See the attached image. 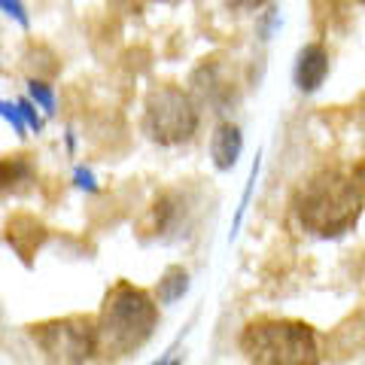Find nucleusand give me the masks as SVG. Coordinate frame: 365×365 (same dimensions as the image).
<instances>
[{
  "label": "nucleus",
  "instance_id": "1",
  "mask_svg": "<svg viewBox=\"0 0 365 365\" xmlns=\"http://www.w3.org/2000/svg\"><path fill=\"white\" fill-rule=\"evenodd\" d=\"M365 207L362 180L341 168H319L292 198V210L304 232L317 237H341L350 232Z\"/></svg>",
  "mask_w": 365,
  "mask_h": 365
},
{
  "label": "nucleus",
  "instance_id": "2",
  "mask_svg": "<svg viewBox=\"0 0 365 365\" xmlns=\"http://www.w3.org/2000/svg\"><path fill=\"white\" fill-rule=\"evenodd\" d=\"M98 353L122 359L140 350L158 329V304L146 289L116 280L98 311Z\"/></svg>",
  "mask_w": 365,
  "mask_h": 365
},
{
  "label": "nucleus",
  "instance_id": "3",
  "mask_svg": "<svg viewBox=\"0 0 365 365\" xmlns=\"http://www.w3.org/2000/svg\"><path fill=\"white\" fill-rule=\"evenodd\" d=\"M244 359L250 365H319L323 350H319L317 329L304 319L289 317H256L244 326L237 338Z\"/></svg>",
  "mask_w": 365,
  "mask_h": 365
},
{
  "label": "nucleus",
  "instance_id": "4",
  "mask_svg": "<svg viewBox=\"0 0 365 365\" xmlns=\"http://www.w3.org/2000/svg\"><path fill=\"white\" fill-rule=\"evenodd\" d=\"M198 125H201L198 107L186 88L174 83L150 88V95L143 101V131L150 140L162 146L189 143L195 137Z\"/></svg>",
  "mask_w": 365,
  "mask_h": 365
},
{
  "label": "nucleus",
  "instance_id": "5",
  "mask_svg": "<svg viewBox=\"0 0 365 365\" xmlns=\"http://www.w3.org/2000/svg\"><path fill=\"white\" fill-rule=\"evenodd\" d=\"M28 335L49 365H86L98 356V319L88 314L43 319L28 329Z\"/></svg>",
  "mask_w": 365,
  "mask_h": 365
},
{
  "label": "nucleus",
  "instance_id": "6",
  "mask_svg": "<svg viewBox=\"0 0 365 365\" xmlns=\"http://www.w3.org/2000/svg\"><path fill=\"white\" fill-rule=\"evenodd\" d=\"M192 95L201 104L213 107V113H225L241 101V79L235 73V64L225 55H210L192 71Z\"/></svg>",
  "mask_w": 365,
  "mask_h": 365
},
{
  "label": "nucleus",
  "instance_id": "7",
  "mask_svg": "<svg viewBox=\"0 0 365 365\" xmlns=\"http://www.w3.org/2000/svg\"><path fill=\"white\" fill-rule=\"evenodd\" d=\"M4 235H6V244L13 247V253L25 262V265H31L34 256L40 253V247L46 244V225L37 220V216H31V213H13L6 220V228H4Z\"/></svg>",
  "mask_w": 365,
  "mask_h": 365
},
{
  "label": "nucleus",
  "instance_id": "8",
  "mask_svg": "<svg viewBox=\"0 0 365 365\" xmlns=\"http://www.w3.org/2000/svg\"><path fill=\"white\" fill-rule=\"evenodd\" d=\"M329 76V49L323 43H307L302 46L299 58H295V86L304 95H311Z\"/></svg>",
  "mask_w": 365,
  "mask_h": 365
},
{
  "label": "nucleus",
  "instance_id": "9",
  "mask_svg": "<svg viewBox=\"0 0 365 365\" xmlns=\"http://www.w3.org/2000/svg\"><path fill=\"white\" fill-rule=\"evenodd\" d=\"M182 213H186V201H182L180 192L168 189L153 201V207L146 210L143 232H150L153 237H168V232H174V228L180 225Z\"/></svg>",
  "mask_w": 365,
  "mask_h": 365
},
{
  "label": "nucleus",
  "instance_id": "10",
  "mask_svg": "<svg viewBox=\"0 0 365 365\" xmlns=\"http://www.w3.org/2000/svg\"><path fill=\"white\" fill-rule=\"evenodd\" d=\"M365 344V307L356 311L353 317H347L332 335L326 338V353L332 356L335 362L347 359V356H356V350Z\"/></svg>",
  "mask_w": 365,
  "mask_h": 365
},
{
  "label": "nucleus",
  "instance_id": "11",
  "mask_svg": "<svg viewBox=\"0 0 365 365\" xmlns=\"http://www.w3.org/2000/svg\"><path fill=\"white\" fill-rule=\"evenodd\" d=\"M34 182H37V168H34V158L28 153L0 158V192L25 195V192H31Z\"/></svg>",
  "mask_w": 365,
  "mask_h": 365
},
{
  "label": "nucleus",
  "instance_id": "12",
  "mask_svg": "<svg viewBox=\"0 0 365 365\" xmlns=\"http://www.w3.org/2000/svg\"><path fill=\"white\" fill-rule=\"evenodd\" d=\"M241 150H244V134L237 128L235 122H220L210 134V158L216 170H232L241 158Z\"/></svg>",
  "mask_w": 365,
  "mask_h": 365
},
{
  "label": "nucleus",
  "instance_id": "13",
  "mask_svg": "<svg viewBox=\"0 0 365 365\" xmlns=\"http://www.w3.org/2000/svg\"><path fill=\"white\" fill-rule=\"evenodd\" d=\"M186 289H189V271L182 265H170V268H165L162 277H158L155 299L162 304H174L186 295Z\"/></svg>",
  "mask_w": 365,
  "mask_h": 365
},
{
  "label": "nucleus",
  "instance_id": "14",
  "mask_svg": "<svg viewBox=\"0 0 365 365\" xmlns=\"http://www.w3.org/2000/svg\"><path fill=\"white\" fill-rule=\"evenodd\" d=\"M25 58H28L25 64L31 67V71H37V76H31V79H43V76H55V73H58V55H55L49 46L34 43Z\"/></svg>",
  "mask_w": 365,
  "mask_h": 365
},
{
  "label": "nucleus",
  "instance_id": "15",
  "mask_svg": "<svg viewBox=\"0 0 365 365\" xmlns=\"http://www.w3.org/2000/svg\"><path fill=\"white\" fill-rule=\"evenodd\" d=\"M28 91H31V98L37 101L46 113H55V95H52V86L46 83V79H31Z\"/></svg>",
  "mask_w": 365,
  "mask_h": 365
},
{
  "label": "nucleus",
  "instance_id": "16",
  "mask_svg": "<svg viewBox=\"0 0 365 365\" xmlns=\"http://www.w3.org/2000/svg\"><path fill=\"white\" fill-rule=\"evenodd\" d=\"M256 174H259V158L253 162V168H250V180H247V189H244V195H241V207H237L235 225H232V235L237 232V225H241V220H244V210H247V204H250V195H253V186H256Z\"/></svg>",
  "mask_w": 365,
  "mask_h": 365
},
{
  "label": "nucleus",
  "instance_id": "17",
  "mask_svg": "<svg viewBox=\"0 0 365 365\" xmlns=\"http://www.w3.org/2000/svg\"><path fill=\"white\" fill-rule=\"evenodd\" d=\"M0 116H4L13 128L21 134L25 131V119H21V110H19V104H9V101H0Z\"/></svg>",
  "mask_w": 365,
  "mask_h": 365
},
{
  "label": "nucleus",
  "instance_id": "18",
  "mask_svg": "<svg viewBox=\"0 0 365 365\" xmlns=\"http://www.w3.org/2000/svg\"><path fill=\"white\" fill-rule=\"evenodd\" d=\"M19 110H21V119H25V125H31L34 131L43 128V119L37 116V110H34L31 101H19Z\"/></svg>",
  "mask_w": 365,
  "mask_h": 365
},
{
  "label": "nucleus",
  "instance_id": "19",
  "mask_svg": "<svg viewBox=\"0 0 365 365\" xmlns=\"http://www.w3.org/2000/svg\"><path fill=\"white\" fill-rule=\"evenodd\" d=\"M0 9H4V13H9L16 21H21V25L28 28V16H25V6H21V4H16V0H0Z\"/></svg>",
  "mask_w": 365,
  "mask_h": 365
},
{
  "label": "nucleus",
  "instance_id": "20",
  "mask_svg": "<svg viewBox=\"0 0 365 365\" xmlns=\"http://www.w3.org/2000/svg\"><path fill=\"white\" fill-rule=\"evenodd\" d=\"M76 182L83 189H88V192H95L98 186H95V177H91V170H86V168H76Z\"/></svg>",
  "mask_w": 365,
  "mask_h": 365
}]
</instances>
